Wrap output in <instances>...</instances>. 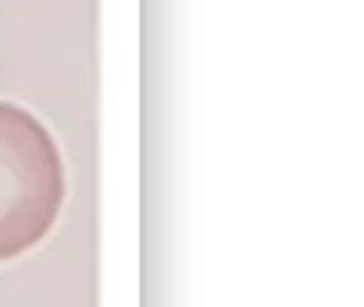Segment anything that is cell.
<instances>
[{
    "instance_id": "cell-1",
    "label": "cell",
    "mask_w": 364,
    "mask_h": 307,
    "mask_svg": "<svg viewBox=\"0 0 364 307\" xmlns=\"http://www.w3.org/2000/svg\"><path fill=\"white\" fill-rule=\"evenodd\" d=\"M65 202L55 137L31 110L0 100V262L33 250Z\"/></svg>"
}]
</instances>
